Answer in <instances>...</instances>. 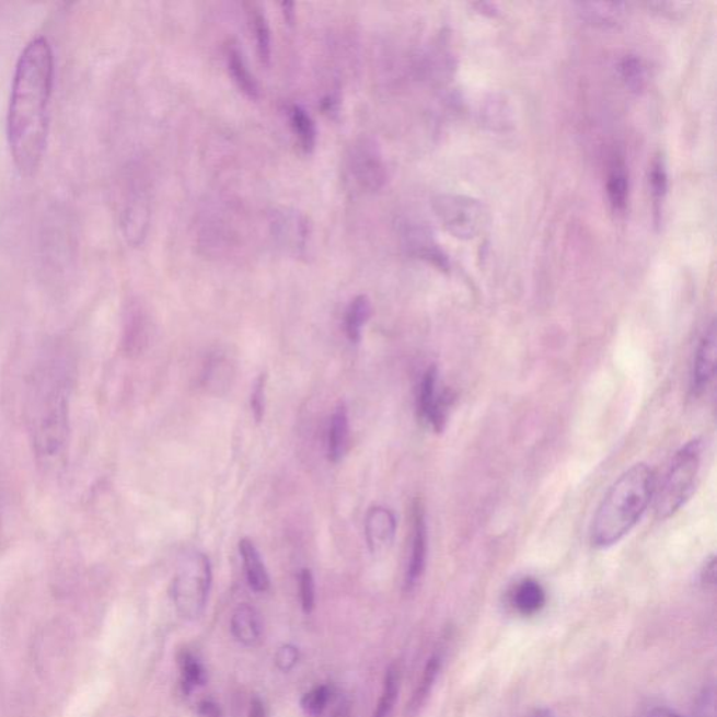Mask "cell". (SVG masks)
<instances>
[{
    "label": "cell",
    "mask_w": 717,
    "mask_h": 717,
    "mask_svg": "<svg viewBox=\"0 0 717 717\" xmlns=\"http://www.w3.org/2000/svg\"><path fill=\"white\" fill-rule=\"evenodd\" d=\"M656 493V475L648 464H636L621 475L597 509L590 540L595 548L618 544L638 524Z\"/></svg>",
    "instance_id": "3"
},
{
    "label": "cell",
    "mask_w": 717,
    "mask_h": 717,
    "mask_svg": "<svg viewBox=\"0 0 717 717\" xmlns=\"http://www.w3.org/2000/svg\"><path fill=\"white\" fill-rule=\"evenodd\" d=\"M277 238L289 248L302 250L309 238V225L303 217L296 213H280L274 223Z\"/></svg>",
    "instance_id": "17"
},
{
    "label": "cell",
    "mask_w": 717,
    "mask_h": 717,
    "mask_svg": "<svg viewBox=\"0 0 717 717\" xmlns=\"http://www.w3.org/2000/svg\"><path fill=\"white\" fill-rule=\"evenodd\" d=\"M649 182L656 204H660L666 197L667 189H669V174H667L663 159L657 158L655 159V162L651 163Z\"/></svg>",
    "instance_id": "28"
},
{
    "label": "cell",
    "mask_w": 717,
    "mask_h": 717,
    "mask_svg": "<svg viewBox=\"0 0 717 717\" xmlns=\"http://www.w3.org/2000/svg\"><path fill=\"white\" fill-rule=\"evenodd\" d=\"M400 680L398 667L390 666L385 673L383 694L380 696L373 717H390L393 714L400 694Z\"/></svg>",
    "instance_id": "25"
},
{
    "label": "cell",
    "mask_w": 717,
    "mask_h": 717,
    "mask_svg": "<svg viewBox=\"0 0 717 717\" xmlns=\"http://www.w3.org/2000/svg\"><path fill=\"white\" fill-rule=\"evenodd\" d=\"M436 218L453 238L474 240L489 223V212L481 200L465 195L443 194L433 199Z\"/></svg>",
    "instance_id": "6"
},
{
    "label": "cell",
    "mask_w": 717,
    "mask_h": 717,
    "mask_svg": "<svg viewBox=\"0 0 717 717\" xmlns=\"http://www.w3.org/2000/svg\"><path fill=\"white\" fill-rule=\"evenodd\" d=\"M333 717H350L349 702H340L337 708H335Z\"/></svg>",
    "instance_id": "38"
},
{
    "label": "cell",
    "mask_w": 717,
    "mask_h": 717,
    "mask_svg": "<svg viewBox=\"0 0 717 717\" xmlns=\"http://www.w3.org/2000/svg\"><path fill=\"white\" fill-rule=\"evenodd\" d=\"M210 585L212 568L207 555L197 551L185 555L173 581V600L180 615L198 618L207 605Z\"/></svg>",
    "instance_id": "5"
},
{
    "label": "cell",
    "mask_w": 717,
    "mask_h": 717,
    "mask_svg": "<svg viewBox=\"0 0 717 717\" xmlns=\"http://www.w3.org/2000/svg\"><path fill=\"white\" fill-rule=\"evenodd\" d=\"M620 73L626 88L632 92H640L645 88L646 73L644 63L635 55H626L620 62Z\"/></svg>",
    "instance_id": "27"
},
{
    "label": "cell",
    "mask_w": 717,
    "mask_h": 717,
    "mask_svg": "<svg viewBox=\"0 0 717 717\" xmlns=\"http://www.w3.org/2000/svg\"><path fill=\"white\" fill-rule=\"evenodd\" d=\"M606 194H609L611 207L615 212H624L628 205L629 180L623 163L615 162L611 165L609 180H606Z\"/></svg>",
    "instance_id": "23"
},
{
    "label": "cell",
    "mask_w": 717,
    "mask_h": 717,
    "mask_svg": "<svg viewBox=\"0 0 717 717\" xmlns=\"http://www.w3.org/2000/svg\"><path fill=\"white\" fill-rule=\"evenodd\" d=\"M248 717H265L264 704L258 696L251 699Z\"/></svg>",
    "instance_id": "35"
},
{
    "label": "cell",
    "mask_w": 717,
    "mask_h": 717,
    "mask_svg": "<svg viewBox=\"0 0 717 717\" xmlns=\"http://www.w3.org/2000/svg\"><path fill=\"white\" fill-rule=\"evenodd\" d=\"M299 661V650L293 645H284L275 655V664L280 671L288 673Z\"/></svg>",
    "instance_id": "31"
},
{
    "label": "cell",
    "mask_w": 717,
    "mask_h": 717,
    "mask_svg": "<svg viewBox=\"0 0 717 717\" xmlns=\"http://www.w3.org/2000/svg\"><path fill=\"white\" fill-rule=\"evenodd\" d=\"M426 554H428V531H426V521L423 506L416 504L414 508V536L413 550H410V558L408 570L405 576V590L413 591L416 585L423 578Z\"/></svg>",
    "instance_id": "11"
},
{
    "label": "cell",
    "mask_w": 717,
    "mask_h": 717,
    "mask_svg": "<svg viewBox=\"0 0 717 717\" xmlns=\"http://www.w3.org/2000/svg\"><path fill=\"white\" fill-rule=\"evenodd\" d=\"M716 325L705 331L704 337L699 340L698 349L694 359V369L691 375L692 394L702 395L709 388L710 381L714 380L716 368Z\"/></svg>",
    "instance_id": "9"
},
{
    "label": "cell",
    "mask_w": 717,
    "mask_h": 717,
    "mask_svg": "<svg viewBox=\"0 0 717 717\" xmlns=\"http://www.w3.org/2000/svg\"><path fill=\"white\" fill-rule=\"evenodd\" d=\"M450 401L449 391L440 389L438 369L432 366L420 383L418 410L420 418L432 426L436 432L444 428Z\"/></svg>",
    "instance_id": "8"
},
{
    "label": "cell",
    "mask_w": 717,
    "mask_h": 717,
    "mask_svg": "<svg viewBox=\"0 0 717 717\" xmlns=\"http://www.w3.org/2000/svg\"><path fill=\"white\" fill-rule=\"evenodd\" d=\"M247 16L251 32L254 34L255 45H257V53L261 62L268 65L270 61V54H273V47H270L273 42H270V28L267 16H265L263 10L255 7V4H248Z\"/></svg>",
    "instance_id": "22"
},
{
    "label": "cell",
    "mask_w": 717,
    "mask_h": 717,
    "mask_svg": "<svg viewBox=\"0 0 717 717\" xmlns=\"http://www.w3.org/2000/svg\"><path fill=\"white\" fill-rule=\"evenodd\" d=\"M578 13L594 26H615L625 16L624 3L588 2L578 3Z\"/></svg>",
    "instance_id": "18"
},
{
    "label": "cell",
    "mask_w": 717,
    "mask_h": 717,
    "mask_svg": "<svg viewBox=\"0 0 717 717\" xmlns=\"http://www.w3.org/2000/svg\"><path fill=\"white\" fill-rule=\"evenodd\" d=\"M251 408L257 423H261L264 418V408H265V375H259L257 383H255V389L253 395H251Z\"/></svg>",
    "instance_id": "32"
},
{
    "label": "cell",
    "mask_w": 717,
    "mask_h": 717,
    "mask_svg": "<svg viewBox=\"0 0 717 717\" xmlns=\"http://www.w3.org/2000/svg\"><path fill=\"white\" fill-rule=\"evenodd\" d=\"M289 122L300 148L304 153H312L317 143V127L312 115L302 105L294 104L289 108Z\"/></svg>",
    "instance_id": "20"
},
{
    "label": "cell",
    "mask_w": 717,
    "mask_h": 717,
    "mask_svg": "<svg viewBox=\"0 0 717 717\" xmlns=\"http://www.w3.org/2000/svg\"><path fill=\"white\" fill-rule=\"evenodd\" d=\"M692 717H715V690L712 686L702 692Z\"/></svg>",
    "instance_id": "33"
},
{
    "label": "cell",
    "mask_w": 717,
    "mask_h": 717,
    "mask_svg": "<svg viewBox=\"0 0 717 717\" xmlns=\"http://www.w3.org/2000/svg\"><path fill=\"white\" fill-rule=\"evenodd\" d=\"M715 576H716L715 558H712L709 564H706L705 566L704 574H702V580H704L705 585H714Z\"/></svg>",
    "instance_id": "36"
},
{
    "label": "cell",
    "mask_w": 717,
    "mask_h": 717,
    "mask_svg": "<svg viewBox=\"0 0 717 717\" xmlns=\"http://www.w3.org/2000/svg\"><path fill=\"white\" fill-rule=\"evenodd\" d=\"M232 634L234 639L244 646H255L263 636V624L258 611L248 604L240 605L232 616Z\"/></svg>",
    "instance_id": "15"
},
{
    "label": "cell",
    "mask_w": 717,
    "mask_h": 717,
    "mask_svg": "<svg viewBox=\"0 0 717 717\" xmlns=\"http://www.w3.org/2000/svg\"><path fill=\"white\" fill-rule=\"evenodd\" d=\"M198 715L199 717H222V710L213 701L205 699L198 706Z\"/></svg>",
    "instance_id": "34"
},
{
    "label": "cell",
    "mask_w": 717,
    "mask_h": 717,
    "mask_svg": "<svg viewBox=\"0 0 717 717\" xmlns=\"http://www.w3.org/2000/svg\"><path fill=\"white\" fill-rule=\"evenodd\" d=\"M372 317V303L368 296H358L348 305L345 314V333L350 343L358 344L362 339V329Z\"/></svg>",
    "instance_id": "21"
},
{
    "label": "cell",
    "mask_w": 717,
    "mask_h": 717,
    "mask_svg": "<svg viewBox=\"0 0 717 717\" xmlns=\"http://www.w3.org/2000/svg\"><path fill=\"white\" fill-rule=\"evenodd\" d=\"M702 460V441L695 439L686 443L674 455L669 471L656 496L657 519L664 520L675 514L694 494Z\"/></svg>",
    "instance_id": "4"
},
{
    "label": "cell",
    "mask_w": 717,
    "mask_h": 717,
    "mask_svg": "<svg viewBox=\"0 0 717 717\" xmlns=\"http://www.w3.org/2000/svg\"><path fill=\"white\" fill-rule=\"evenodd\" d=\"M349 170L356 184L369 193H378L388 182L383 154L373 139L356 140L349 153Z\"/></svg>",
    "instance_id": "7"
},
{
    "label": "cell",
    "mask_w": 717,
    "mask_h": 717,
    "mask_svg": "<svg viewBox=\"0 0 717 717\" xmlns=\"http://www.w3.org/2000/svg\"><path fill=\"white\" fill-rule=\"evenodd\" d=\"M329 696L331 691L328 686L321 685L317 686V689L308 692V694H304L302 701H300V705H302L305 714L319 715L325 709V706H327Z\"/></svg>",
    "instance_id": "29"
},
{
    "label": "cell",
    "mask_w": 717,
    "mask_h": 717,
    "mask_svg": "<svg viewBox=\"0 0 717 717\" xmlns=\"http://www.w3.org/2000/svg\"><path fill=\"white\" fill-rule=\"evenodd\" d=\"M240 555L243 558L245 576L250 588L255 593H265L270 588V579L267 568L258 553L257 546L248 539H242L239 543Z\"/></svg>",
    "instance_id": "14"
},
{
    "label": "cell",
    "mask_w": 717,
    "mask_h": 717,
    "mask_svg": "<svg viewBox=\"0 0 717 717\" xmlns=\"http://www.w3.org/2000/svg\"><path fill=\"white\" fill-rule=\"evenodd\" d=\"M349 438V418L348 410L344 404H339L331 416L328 429V459L333 463H338L346 450Z\"/></svg>",
    "instance_id": "19"
},
{
    "label": "cell",
    "mask_w": 717,
    "mask_h": 717,
    "mask_svg": "<svg viewBox=\"0 0 717 717\" xmlns=\"http://www.w3.org/2000/svg\"><path fill=\"white\" fill-rule=\"evenodd\" d=\"M545 603V590L540 581L534 579L521 580L511 594V604L521 615H535L544 609Z\"/></svg>",
    "instance_id": "16"
},
{
    "label": "cell",
    "mask_w": 717,
    "mask_h": 717,
    "mask_svg": "<svg viewBox=\"0 0 717 717\" xmlns=\"http://www.w3.org/2000/svg\"><path fill=\"white\" fill-rule=\"evenodd\" d=\"M529 717H558L550 709H539L533 712Z\"/></svg>",
    "instance_id": "39"
},
{
    "label": "cell",
    "mask_w": 717,
    "mask_h": 717,
    "mask_svg": "<svg viewBox=\"0 0 717 717\" xmlns=\"http://www.w3.org/2000/svg\"><path fill=\"white\" fill-rule=\"evenodd\" d=\"M73 379L67 355L49 354L35 366L28 385L27 424L39 464L57 465L67 453Z\"/></svg>",
    "instance_id": "2"
},
{
    "label": "cell",
    "mask_w": 717,
    "mask_h": 717,
    "mask_svg": "<svg viewBox=\"0 0 717 717\" xmlns=\"http://www.w3.org/2000/svg\"><path fill=\"white\" fill-rule=\"evenodd\" d=\"M180 673H182V685L185 694L205 683V670L199 661L189 651L183 650L178 655Z\"/></svg>",
    "instance_id": "26"
},
{
    "label": "cell",
    "mask_w": 717,
    "mask_h": 717,
    "mask_svg": "<svg viewBox=\"0 0 717 717\" xmlns=\"http://www.w3.org/2000/svg\"><path fill=\"white\" fill-rule=\"evenodd\" d=\"M225 63H228L229 74L245 97L257 100L259 97V86L257 79L250 72L248 65L245 62L242 49L238 44H229L225 48Z\"/></svg>",
    "instance_id": "12"
},
{
    "label": "cell",
    "mask_w": 717,
    "mask_h": 717,
    "mask_svg": "<svg viewBox=\"0 0 717 717\" xmlns=\"http://www.w3.org/2000/svg\"><path fill=\"white\" fill-rule=\"evenodd\" d=\"M408 242L409 248L413 250L414 254L418 255L419 258L429 261V263L433 264L435 267L448 269V257H446L443 251L439 248V245L433 243V240L430 239V235L425 233V230H410L408 234Z\"/></svg>",
    "instance_id": "24"
},
{
    "label": "cell",
    "mask_w": 717,
    "mask_h": 717,
    "mask_svg": "<svg viewBox=\"0 0 717 717\" xmlns=\"http://www.w3.org/2000/svg\"><path fill=\"white\" fill-rule=\"evenodd\" d=\"M644 717H681L679 714H675L674 710L667 708H656L648 712Z\"/></svg>",
    "instance_id": "37"
},
{
    "label": "cell",
    "mask_w": 717,
    "mask_h": 717,
    "mask_svg": "<svg viewBox=\"0 0 717 717\" xmlns=\"http://www.w3.org/2000/svg\"><path fill=\"white\" fill-rule=\"evenodd\" d=\"M441 666H443V656H441L440 651H436L428 660V663H426L423 676H420L418 686L414 691L413 698L406 705L405 717H416L423 712L426 702H428L430 694H432Z\"/></svg>",
    "instance_id": "13"
},
{
    "label": "cell",
    "mask_w": 717,
    "mask_h": 717,
    "mask_svg": "<svg viewBox=\"0 0 717 717\" xmlns=\"http://www.w3.org/2000/svg\"><path fill=\"white\" fill-rule=\"evenodd\" d=\"M54 86V53L39 35L20 55L10 93L8 138L13 162L22 175L37 172L48 137Z\"/></svg>",
    "instance_id": "1"
},
{
    "label": "cell",
    "mask_w": 717,
    "mask_h": 717,
    "mask_svg": "<svg viewBox=\"0 0 717 717\" xmlns=\"http://www.w3.org/2000/svg\"><path fill=\"white\" fill-rule=\"evenodd\" d=\"M300 603L304 614H312L315 606V585L313 571L303 569L299 576Z\"/></svg>",
    "instance_id": "30"
},
{
    "label": "cell",
    "mask_w": 717,
    "mask_h": 717,
    "mask_svg": "<svg viewBox=\"0 0 717 717\" xmlns=\"http://www.w3.org/2000/svg\"><path fill=\"white\" fill-rule=\"evenodd\" d=\"M397 520L393 511L383 506H374L365 520V535L373 554L383 553L393 544Z\"/></svg>",
    "instance_id": "10"
}]
</instances>
